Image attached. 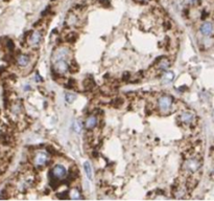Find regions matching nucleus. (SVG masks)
I'll list each match as a JSON object with an SVG mask.
<instances>
[{
    "label": "nucleus",
    "mask_w": 214,
    "mask_h": 201,
    "mask_svg": "<svg viewBox=\"0 0 214 201\" xmlns=\"http://www.w3.org/2000/svg\"><path fill=\"white\" fill-rule=\"evenodd\" d=\"M172 107H173L172 96L164 94V96H161L158 99V109L163 114H168L169 112H171Z\"/></svg>",
    "instance_id": "nucleus-1"
},
{
    "label": "nucleus",
    "mask_w": 214,
    "mask_h": 201,
    "mask_svg": "<svg viewBox=\"0 0 214 201\" xmlns=\"http://www.w3.org/2000/svg\"><path fill=\"white\" fill-rule=\"evenodd\" d=\"M49 154L45 151H39L37 152L35 156H34V166L38 169H42L44 168L47 163L49 162Z\"/></svg>",
    "instance_id": "nucleus-2"
},
{
    "label": "nucleus",
    "mask_w": 214,
    "mask_h": 201,
    "mask_svg": "<svg viewBox=\"0 0 214 201\" xmlns=\"http://www.w3.org/2000/svg\"><path fill=\"white\" fill-rule=\"evenodd\" d=\"M50 177L54 181H62L67 177V170L64 166L57 165L50 171Z\"/></svg>",
    "instance_id": "nucleus-3"
},
{
    "label": "nucleus",
    "mask_w": 214,
    "mask_h": 201,
    "mask_svg": "<svg viewBox=\"0 0 214 201\" xmlns=\"http://www.w3.org/2000/svg\"><path fill=\"white\" fill-rule=\"evenodd\" d=\"M52 63H54V69L59 75H65L66 72H68V70L70 68L69 64H68V61L66 59L57 60L54 61Z\"/></svg>",
    "instance_id": "nucleus-4"
},
{
    "label": "nucleus",
    "mask_w": 214,
    "mask_h": 201,
    "mask_svg": "<svg viewBox=\"0 0 214 201\" xmlns=\"http://www.w3.org/2000/svg\"><path fill=\"white\" fill-rule=\"evenodd\" d=\"M69 55H70V49L68 48V47L60 46V47H57V48L54 51V54H52V62L57 60H61V59L67 60Z\"/></svg>",
    "instance_id": "nucleus-5"
},
{
    "label": "nucleus",
    "mask_w": 214,
    "mask_h": 201,
    "mask_svg": "<svg viewBox=\"0 0 214 201\" xmlns=\"http://www.w3.org/2000/svg\"><path fill=\"white\" fill-rule=\"evenodd\" d=\"M183 166L189 173H195L200 168V161L197 158H190L185 161Z\"/></svg>",
    "instance_id": "nucleus-6"
},
{
    "label": "nucleus",
    "mask_w": 214,
    "mask_h": 201,
    "mask_svg": "<svg viewBox=\"0 0 214 201\" xmlns=\"http://www.w3.org/2000/svg\"><path fill=\"white\" fill-rule=\"evenodd\" d=\"M42 41V34L40 31H35L30 34V37H28V44L33 47H37L38 45H40Z\"/></svg>",
    "instance_id": "nucleus-7"
},
{
    "label": "nucleus",
    "mask_w": 214,
    "mask_h": 201,
    "mask_svg": "<svg viewBox=\"0 0 214 201\" xmlns=\"http://www.w3.org/2000/svg\"><path fill=\"white\" fill-rule=\"evenodd\" d=\"M16 62H17V65L20 66V67H26V66L30 64V57L28 55L21 54L17 57Z\"/></svg>",
    "instance_id": "nucleus-8"
},
{
    "label": "nucleus",
    "mask_w": 214,
    "mask_h": 201,
    "mask_svg": "<svg viewBox=\"0 0 214 201\" xmlns=\"http://www.w3.org/2000/svg\"><path fill=\"white\" fill-rule=\"evenodd\" d=\"M97 123H98V120H97L96 115H90L87 117V120L85 121V128L87 130H92L95 127L97 126Z\"/></svg>",
    "instance_id": "nucleus-9"
},
{
    "label": "nucleus",
    "mask_w": 214,
    "mask_h": 201,
    "mask_svg": "<svg viewBox=\"0 0 214 201\" xmlns=\"http://www.w3.org/2000/svg\"><path fill=\"white\" fill-rule=\"evenodd\" d=\"M200 33L204 36H211L214 33V26L211 22H205L200 26Z\"/></svg>",
    "instance_id": "nucleus-10"
},
{
    "label": "nucleus",
    "mask_w": 214,
    "mask_h": 201,
    "mask_svg": "<svg viewBox=\"0 0 214 201\" xmlns=\"http://www.w3.org/2000/svg\"><path fill=\"white\" fill-rule=\"evenodd\" d=\"M180 120L185 125H190L194 121V114L191 112H183L180 115Z\"/></svg>",
    "instance_id": "nucleus-11"
},
{
    "label": "nucleus",
    "mask_w": 214,
    "mask_h": 201,
    "mask_svg": "<svg viewBox=\"0 0 214 201\" xmlns=\"http://www.w3.org/2000/svg\"><path fill=\"white\" fill-rule=\"evenodd\" d=\"M170 67V61L168 59H161L157 63V69L159 70H167Z\"/></svg>",
    "instance_id": "nucleus-12"
},
{
    "label": "nucleus",
    "mask_w": 214,
    "mask_h": 201,
    "mask_svg": "<svg viewBox=\"0 0 214 201\" xmlns=\"http://www.w3.org/2000/svg\"><path fill=\"white\" fill-rule=\"evenodd\" d=\"M84 170H85L87 177H88L90 180H92L93 179V169H92V165L90 163V161H86L84 163Z\"/></svg>",
    "instance_id": "nucleus-13"
},
{
    "label": "nucleus",
    "mask_w": 214,
    "mask_h": 201,
    "mask_svg": "<svg viewBox=\"0 0 214 201\" xmlns=\"http://www.w3.org/2000/svg\"><path fill=\"white\" fill-rule=\"evenodd\" d=\"M173 79H174V73L171 72V71H165L162 75V76H161V80H162L164 84L170 83V82L173 81Z\"/></svg>",
    "instance_id": "nucleus-14"
},
{
    "label": "nucleus",
    "mask_w": 214,
    "mask_h": 201,
    "mask_svg": "<svg viewBox=\"0 0 214 201\" xmlns=\"http://www.w3.org/2000/svg\"><path fill=\"white\" fill-rule=\"evenodd\" d=\"M69 198H70V199H74V200L81 199V192L78 191L77 189H72L69 192Z\"/></svg>",
    "instance_id": "nucleus-15"
},
{
    "label": "nucleus",
    "mask_w": 214,
    "mask_h": 201,
    "mask_svg": "<svg viewBox=\"0 0 214 201\" xmlns=\"http://www.w3.org/2000/svg\"><path fill=\"white\" fill-rule=\"evenodd\" d=\"M75 99H76V96L74 93H71V92H67V93H65V100L68 103V104L73 103Z\"/></svg>",
    "instance_id": "nucleus-16"
},
{
    "label": "nucleus",
    "mask_w": 214,
    "mask_h": 201,
    "mask_svg": "<svg viewBox=\"0 0 214 201\" xmlns=\"http://www.w3.org/2000/svg\"><path fill=\"white\" fill-rule=\"evenodd\" d=\"M76 16L74 15H69L68 16V18H67V22L69 23L70 25H73V24H75V22H76Z\"/></svg>",
    "instance_id": "nucleus-17"
},
{
    "label": "nucleus",
    "mask_w": 214,
    "mask_h": 201,
    "mask_svg": "<svg viewBox=\"0 0 214 201\" xmlns=\"http://www.w3.org/2000/svg\"><path fill=\"white\" fill-rule=\"evenodd\" d=\"M73 129H74L75 132H77V133H80L81 130V123L78 121H75L74 124H73Z\"/></svg>",
    "instance_id": "nucleus-18"
},
{
    "label": "nucleus",
    "mask_w": 214,
    "mask_h": 201,
    "mask_svg": "<svg viewBox=\"0 0 214 201\" xmlns=\"http://www.w3.org/2000/svg\"><path fill=\"white\" fill-rule=\"evenodd\" d=\"M186 2L190 5H194V4H196L197 0H186Z\"/></svg>",
    "instance_id": "nucleus-19"
},
{
    "label": "nucleus",
    "mask_w": 214,
    "mask_h": 201,
    "mask_svg": "<svg viewBox=\"0 0 214 201\" xmlns=\"http://www.w3.org/2000/svg\"><path fill=\"white\" fill-rule=\"evenodd\" d=\"M138 1H141V2H147V1H149V0H138Z\"/></svg>",
    "instance_id": "nucleus-20"
},
{
    "label": "nucleus",
    "mask_w": 214,
    "mask_h": 201,
    "mask_svg": "<svg viewBox=\"0 0 214 201\" xmlns=\"http://www.w3.org/2000/svg\"><path fill=\"white\" fill-rule=\"evenodd\" d=\"M212 173H213V174H214V170H213V172H212Z\"/></svg>",
    "instance_id": "nucleus-21"
}]
</instances>
